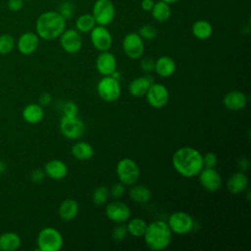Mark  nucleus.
Returning a JSON list of instances; mask_svg holds the SVG:
<instances>
[{
    "mask_svg": "<svg viewBox=\"0 0 251 251\" xmlns=\"http://www.w3.org/2000/svg\"><path fill=\"white\" fill-rule=\"evenodd\" d=\"M175 171L183 177L197 176L204 168L203 155L194 147L183 146L176 149L172 157Z\"/></svg>",
    "mask_w": 251,
    "mask_h": 251,
    "instance_id": "nucleus-1",
    "label": "nucleus"
},
{
    "mask_svg": "<svg viewBox=\"0 0 251 251\" xmlns=\"http://www.w3.org/2000/svg\"><path fill=\"white\" fill-rule=\"evenodd\" d=\"M67 26V21L58 11H45L35 21V32L40 39L51 41L60 37Z\"/></svg>",
    "mask_w": 251,
    "mask_h": 251,
    "instance_id": "nucleus-2",
    "label": "nucleus"
},
{
    "mask_svg": "<svg viewBox=\"0 0 251 251\" xmlns=\"http://www.w3.org/2000/svg\"><path fill=\"white\" fill-rule=\"evenodd\" d=\"M145 245L153 251H162L169 247L173 239V232L167 222L162 220L147 224L143 234Z\"/></svg>",
    "mask_w": 251,
    "mask_h": 251,
    "instance_id": "nucleus-3",
    "label": "nucleus"
},
{
    "mask_svg": "<svg viewBox=\"0 0 251 251\" xmlns=\"http://www.w3.org/2000/svg\"><path fill=\"white\" fill-rule=\"evenodd\" d=\"M36 245L39 251H60L64 246V237L57 228L45 226L37 234Z\"/></svg>",
    "mask_w": 251,
    "mask_h": 251,
    "instance_id": "nucleus-4",
    "label": "nucleus"
},
{
    "mask_svg": "<svg viewBox=\"0 0 251 251\" xmlns=\"http://www.w3.org/2000/svg\"><path fill=\"white\" fill-rule=\"evenodd\" d=\"M116 174L119 181L125 185H133L139 179L140 169L134 160L126 157L118 161Z\"/></svg>",
    "mask_w": 251,
    "mask_h": 251,
    "instance_id": "nucleus-5",
    "label": "nucleus"
},
{
    "mask_svg": "<svg viewBox=\"0 0 251 251\" xmlns=\"http://www.w3.org/2000/svg\"><path fill=\"white\" fill-rule=\"evenodd\" d=\"M98 96L107 103H114L121 97L122 86L120 80L111 75L103 76L96 84Z\"/></svg>",
    "mask_w": 251,
    "mask_h": 251,
    "instance_id": "nucleus-6",
    "label": "nucleus"
},
{
    "mask_svg": "<svg viewBox=\"0 0 251 251\" xmlns=\"http://www.w3.org/2000/svg\"><path fill=\"white\" fill-rule=\"evenodd\" d=\"M59 129L61 134L67 139L77 140L85 131V124L80 118H78V116H63L59 123Z\"/></svg>",
    "mask_w": 251,
    "mask_h": 251,
    "instance_id": "nucleus-7",
    "label": "nucleus"
},
{
    "mask_svg": "<svg viewBox=\"0 0 251 251\" xmlns=\"http://www.w3.org/2000/svg\"><path fill=\"white\" fill-rule=\"evenodd\" d=\"M92 16L98 25L108 26L116 17V8L111 0H96L92 6Z\"/></svg>",
    "mask_w": 251,
    "mask_h": 251,
    "instance_id": "nucleus-8",
    "label": "nucleus"
},
{
    "mask_svg": "<svg viewBox=\"0 0 251 251\" xmlns=\"http://www.w3.org/2000/svg\"><path fill=\"white\" fill-rule=\"evenodd\" d=\"M173 233L183 235L189 233L194 226L193 218L184 211H176L173 213L167 222Z\"/></svg>",
    "mask_w": 251,
    "mask_h": 251,
    "instance_id": "nucleus-9",
    "label": "nucleus"
},
{
    "mask_svg": "<svg viewBox=\"0 0 251 251\" xmlns=\"http://www.w3.org/2000/svg\"><path fill=\"white\" fill-rule=\"evenodd\" d=\"M123 51L131 60H138L142 57L145 50L144 40L137 32L126 33L122 41Z\"/></svg>",
    "mask_w": 251,
    "mask_h": 251,
    "instance_id": "nucleus-10",
    "label": "nucleus"
},
{
    "mask_svg": "<svg viewBox=\"0 0 251 251\" xmlns=\"http://www.w3.org/2000/svg\"><path fill=\"white\" fill-rule=\"evenodd\" d=\"M144 96L152 108L161 109L168 104L170 99V92L163 83L153 82L149 86Z\"/></svg>",
    "mask_w": 251,
    "mask_h": 251,
    "instance_id": "nucleus-11",
    "label": "nucleus"
},
{
    "mask_svg": "<svg viewBox=\"0 0 251 251\" xmlns=\"http://www.w3.org/2000/svg\"><path fill=\"white\" fill-rule=\"evenodd\" d=\"M89 33L91 44L97 51L110 50L113 45V36L107 26L96 25Z\"/></svg>",
    "mask_w": 251,
    "mask_h": 251,
    "instance_id": "nucleus-12",
    "label": "nucleus"
},
{
    "mask_svg": "<svg viewBox=\"0 0 251 251\" xmlns=\"http://www.w3.org/2000/svg\"><path fill=\"white\" fill-rule=\"evenodd\" d=\"M61 48L68 54L74 55L78 53L82 47V38L80 33L75 28L65 29L59 37Z\"/></svg>",
    "mask_w": 251,
    "mask_h": 251,
    "instance_id": "nucleus-13",
    "label": "nucleus"
},
{
    "mask_svg": "<svg viewBox=\"0 0 251 251\" xmlns=\"http://www.w3.org/2000/svg\"><path fill=\"white\" fill-rule=\"evenodd\" d=\"M105 215L107 219L115 224H124L130 218L129 207L118 199L107 204L105 208Z\"/></svg>",
    "mask_w": 251,
    "mask_h": 251,
    "instance_id": "nucleus-14",
    "label": "nucleus"
},
{
    "mask_svg": "<svg viewBox=\"0 0 251 251\" xmlns=\"http://www.w3.org/2000/svg\"><path fill=\"white\" fill-rule=\"evenodd\" d=\"M198 178L201 186L209 192L218 191L223 185L222 176L215 168L204 167L198 174Z\"/></svg>",
    "mask_w": 251,
    "mask_h": 251,
    "instance_id": "nucleus-15",
    "label": "nucleus"
},
{
    "mask_svg": "<svg viewBox=\"0 0 251 251\" xmlns=\"http://www.w3.org/2000/svg\"><path fill=\"white\" fill-rule=\"evenodd\" d=\"M40 38L33 31H25L22 33L16 40V47L18 51L25 56L33 54L39 47Z\"/></svg>",
    "mask_w": 251,
    "mask_h": 251,
    "instance_id": "nucleus-16",
    "label": "nucleus"
},
{
    "mask_svg": "<svg viewBox=\"0 0 251 251\" xmlns=\"http://www.w3.org/2000/svg\"><path fill=\"white\" fill-rule=\"evenodd\" d=\"M95 68L101 75H111L117 70V59L115 55L109 50L100 52L95 61Z\"/></svg>",
    "mask_w": 251,
    "mask_h": 251,
    "instance_id": "nucleus-17",
    "label": "nucleus"
},
{
    "mask_svg": "<svg viewBox=\"0 0 251 251\" xmlns=\"http://www.w3.org/2000/svg\"><path fill=\"white\" fill-rule=\"evenodd\" d=\"M223 104L229 111H241L247 105V96L240 90H231L224 96Z\"/></svg>",
    "mask_w": 251,
    "mask_h": 251,
    "instance_id": "nucleus-18",
    "label": "nucleus"
},
{
    "mask_svg": "<svg viewBox=\"0 0 251 251\" xmlns=\"http://www.w3.org/2000/svg\"><path fill=\"white\" fill-rule=\"evenodd\" d=\"M44 173L49 178L54 180H61L65 178L69 173V168L67 164L59 159L49 160L44 165Z\"/></svg>",
    "mask_w": 251,
    "mask_h": 251,
    "instance_id": "nucleus-19",
    "label": "nucleus"
},
{
    "mask_svg": "<svg viewBox=\"0 0 251 251\" xmlns=\"http://www.w3.org/2000/svg\"><path fill=\"white\" fill-rule=\"evenodd\" d=\"M154 82L150 75H145L133 78L128 84V92L133 97H142L145 95L149 86Z\"/></svg>",
    "mask_w": 251,
    "mask_h": 251,
    "instance_id": "nucleus-20",
    "label": "nucleus"
},
{
    "mask_svg": "<svg viewBox=\"0 0 251 251\" xmlns=\"http://www.w3.org/2000/svg\"><path fill=\"white\" fill-rule=\"evenodd\" d=\"M249 184L248 176L244 172H237L232 174L226 182V189L231 194H239L244 192Z\"/></svg>",
    "mask_w": 251,
    "mask_h": 251,
    "instance_id": "nucleus-21",
    "label": "nucleus"
},
{
    "mask_svg": "<svg viewBox=\"0 0 251 251\" xmlns=\"http://www.w3.org/2000/svg\"><path fill=\"white\" fill-rule=\"evenodd\" d=\"M176 69V65L175 60L170 56H161L155 61L154 72L163 78H167L172 76Z\"/></svg>",
    "mask_w": 251,
    "mask_h": 251,
    "instance_id": "nucleus-22",
    "label": "nucleus"
},
{
    "mask_svg": "<svg viewBox=\"0 0 251 251\" xmlns=\"http://www.w3.org/2000/svg\"><path fill=\"white\" fill-rule=\"evenodd\" d=\"M79 212V205L76 200L67 198L63 200L58 209V215L64 222H71L76 218Z\"/></svg>",
    "mask_w": 251,
    "mask_h": 251,
    "instance_id": "nucleus-23",
    "label": "nucleus"
},
{
    "mask_svg": "<svg viewBox=\"0 0 251 251\" xmlns=\"http://www.w3.org/2000/svg\"><path fill=\"white\" fill-rule=\"evenodd\" d=\"M44 109L38 103H29L25 105L22 111L23 120L30 125L40 123L44 118Z\"/></svg>",
    "mask_w": 251,
    "mask_h": 251,
    "instance_id": "nucleus-24",
    "label": "nucleus"
},
{
    "mask_svg": "<svg viewBox=\"0 0 251 251\" xmlns=\"http://www.w3.org/2000/svg\"><path fill=\"white\" fill-rule=\"evenodd\" d=\"M71 153L77 161H88L94 156L95 151L90 143L86 141H76L73 144Z\"/></svg>",
    "mask_w": 251,
    "mask_h": 251,
    "instance_id": "nucleus-25",
    "label": "nucleus"
},
{
    "mask_svg": "<svg viewBox=\"0 0 251 251\" xmlns=\"http://www.w3.org/2000/svg\"><path fill=\"white\" fill-rule=\"evenodd\" d=\"M21 244L22 239L17 232L5 231L0 234V251H16Z\"/></svg>",
    "mask_w": 251,
    "mask_h": 251,
    "instance_id": "nucleus-26",
    "label": "nucleus"
},
{
    "mask_svg": "<svg viewBox=\"0 0 251 251\" xmlns=\"http://www.w3.org/2000/svg\"><path fill=\"white\" fill-rule=\"evenodd\" d=\"M214 28L210 22L206 20H198L191 26L192 35L199 40H207L213 34Z\"/></svg>",
    "mask_w": 251,
    "mask_h": 251,
    "instance_id": "nucleus-27",
    "label": "nucleus"
},
{
    "mask_svg": "<svg viewBox=\"0 0 251 251\" xmlns=\"http://www.w3.org/2000/svg\"><path fill=\"white\" fill-rule=\"evenodd\" d=\"M150 12H151L152 18L158 23L167 22L171 18V15H172V10H171L170 4H168L162 0L155 2L154 6Z\"/></svg>",
    "mask_w": 251,
    "mask_h": 251,
    "instance_id": "nucleus-28",
    "label": "nucleus"
},
{
    "mask_svg": "<svg viewBox=\"0 0 251 251\" xmlns=\"http://www.w3.org/2000/svg\"><path fill=\"white\" fill-rule=\"evenodd\" d=\"M129 198L138 204H146L150 201L152 197V193L150 189L142 184H137L131 186V188L128 191Z\"/></svg>",
    "mask_w": 251,
    "mask_h": 251,
    "instance_id": "nucleus-29",
    "label": "nucleus"
},
{
    "mask_svg": "<svg viewBox=\"0 0 251 251\" xmlns=\"http://www.w3.org/2000/svg\"><path fill=\"white\" fill-rule=\"evenodd\" d=\"M126 226V229H127V233L133 237H142L146 226H147V223L138 217L132 218V219H128L127 220V224Z\"/></svg>",
    "mask_w": 251,
    "mask_h": 251,
    "instance_id": "nucleus-30",
    "label": "nucleus"
},
{
    "mask_svg": "<svg viewBox=\"0 0 251 251\" xmlns=\"http://www.w3.org/2000/svg\"><path fill=\"white\" fill-rule=\"evenodd\" d=\"M96 25V22L92 14H82L75 20V26L79 33H88Z\"/></svg>",
    "mask_w": 251,
    "mask_h": 251,
    "instance_id": "nucleus-31",
    "label": "nucleus"
},
{
    "mask_svg": "<svg viewBox=\"0 0 251 251\" xmlns=\"http://www.w3.org/2000/svg\"><path fill=\"white\" fill-rule=\"evenodd\" d=\"M110 197V191L108 187L104 185L97 186L91 194V200L94 205L96 206H103L108 202V199Z\"/></svg>",
    "mask_w": 251,
    "mask_h": 251,
    "instance_id": "nucleus-32",
    "label": "nucleus"
},
{
    "mask_svg": "<svg viewBox=\"0 0 251 251\" xmlns=\"http://www.w3.org/2000/svg\"><path fill=\"white\" fill-rule=\"evenodd\" d=\"M16 47V39L10 33L0 34V55H8Z\"/></svg>",
    "mask_w": 251,
    "mask_h": 251,
    "instance_id": "nucleus-33",
    "label": "nucleus"
},
{
    "mask_svg": "<svg viewBox=\"0 0 251 251\" xmlns=\"http://www.w3.org/2000/svg\"><path fill=\"white\" fill-rule=\"evenodd\" d=\"M137 33L140 35V37L143 40H153L157 37L158 30L154 25L146 24L139 27Z\"/></svg>",
    "mask_w": 251,
    "mask_h": 251,
    "instance_id": "nucleus-34",
    "label": "nucleus"
},
{
    "mask_svg": "<svg viewBox=\"0 0 251 251\" xmlns=\"http://www.w3.org/2000/svg\"><path fill=\"white\" fill-rule=\"evenodd\" d=\"M58 12L66 21L70 20L75 14L74 4L71 1H63L59 6Z\"/></svg>",
    "mask_w": 251,
    "mask_h": 251,
    "instance_id": "nucleus-35",
    "label": "nucleus"
},
{
    "mask_svg": "<svg viewBox=\"0 0 251 251\" xmlns=\"http://www.w3.org/2000/svg\"><path fill=\"white\" fill-rule=\"evenodd\" d=\"M127 229H126V226L124 224H118L117 226H115V228L112 231V238L119 242V241H123L126 238L127 236Z\"/></svg>",
    "mask_w": 251,
    "mask_h": 251,
    "instance_id": "nucleus-36",
    "label": "nucleus"
},
{
    "mask_svg": "<svg viewBox=\"0 0 251 251\" xmlns=\"http://www.w3.org/2000/svg\"><path fill=\"white\" fill-rule=\"evenodd\" d=\"M63 116L67 117H75L78 116V105L74 101H67L63 105Z\"/></svg>",
    "mask_w": 251,
    "mask_h": 251,
    "instance_id": "nucleus-37",
    "label": "nucleus"
},
{
    "mask_svg": "<svg viewBox=\"0 0 251 251\" xmlns=\"http://www.w3.org/2000/svg\"><path fill=\"white\" fill-rule=\"evenodd\" d=\"M109 191H110V195H111L113 198H115V199H120V198H122V197L125 195V193H126V185H125L123 182H121V181L116 182V183H114V184L112 185V187H111V189H110Z\"/></svg>",
    "mask_w": 251,
    "mask_h": 251,
    "instance_id": "nucleus-38",
    "label": "nucleus"
},
{
    "mask_svg": "<svg viewBox=\"0 0 251 251\" xmlns=\"http://www.w3.org/2000/svg\"><path fill=\"white\" fill-rule=\"evenodd\" d=\"M218 163L217 155L213 152H207L203 156V165L206 168H215Z\"/></svg>",
    "mask_w": 251,
    "mask_h": 251,
    "instance_id": "nucleus-39",
    "label": "nucleus"
},
{
    "mask_svg": "<svg viewBox=\"0 0 251 251\" xmlns=\"http://www.w3.org/2000/svg\"><path fill=\"white\" fill-rule=\"evenodd\" d=\"M154 67H155V60H153L152 58H144L140 61L141 70L147 74L154 72Z\"/></svg>",
    "mask_w": 251,
    "mask_h": 251,
    "instance_id": "nucleus-40",
    "label": "nucleus"
},
{
    "mask_svg": "<svg viewBox=\"0 0 251 251\" xmlns=\"http://www.w3.org/2000/svg\"><path fill=\"white\" fill-rule=\"evenodd\" d=\"M25 0H7V8L11 12H19L24 7Z\"/></svg>",
    "mask_w": 251,
    "mask_h": 251,
    "instance_id": "nucleus-41",
    "label": "nucleus"
},
{
    "mask_svg": "<svg viewBox=\"0 0 251 251\" xmlns=\"http://www.w3.org/2000/svg\"><path fill=\"white\" fill-rule=\"evenodd\" d=\"M44 177H45V173H44V170H41V169H35L30 174V179L35 183L42 182Z\"/></svg>",
    "mask_w": 251,
    "mask_h": 251,
    "instance_id": "nucleus-42",
    "label": "nucleus"
},
{
    "mask_svg": "<svg viewBox=\"0 0 251 251\" xmlns=\"http://www.w3.org/2000/svg\"><path fill=\"white\" fill-rule=\"evenodd\" d=\"M51 102H52V96H51V94L49 92H42L39 95L38 104H40L42 107L50 105Z\"/></svg>",
    "mask_w": 251,
    "mask_h": 251,
    "instance_id": "nucleus-43",
    "label": "nucleus"
},
{
    "mask_svg": "<svg viewBox=\"0 0 251 251\" xmlns=\"http://www.w3.org/2000/svg\"><path fill=\"white\" fill-rule=\"evenodd\" d=\"M154 0H141V9L145 12H150L154 6Z\"/></svg>",
    "mask_w": 251,
    "mask_h": 251,
    "instance_id": "nucleus-44",
    "label": "nucleus"
},
{
    "mask_svg": "<svg viewBox=\"0 0 251 251\" xmlns=\"http://www.w3.org/2000/svg\"><path fill=\"white\" fill-rule=\"evenodd\" d=\"M238 167L241 170V172L245 173V171H247L248 168H249V160L247 158H245V157L240 158L238 160Z\"/></svg>",
    "mask_w": 251,
    "mask_h": 251,
    "instance_id": "nucleus-45",
    "label": "nucleus"
},
{
    "mask_svg": "<svg viewBox=\"0 0 251 251\" xmlns=\"http://www.w3.org/2000/svg\"><path fill=\"white\" fill-rule=\"evenodd\" d=\"M111 76H113L114 78H116V79H118V80H120L121 79V76H122V75H121V73L118 71V70H116L112 75H111Z\"/></svg>",
    "mask_w": 251,
    "mask_h": 251,
    "instance_id": "nucleus-46",
    "label": "nucleus"
},
{
    "mask_svg": "<svg viewBox=\"0 0 251 251\" xmlns=\"http://www.w3.org/2000/svg\"><path fill=\"white\" fill-rule=\"evenodd\" d=\"M162 1H164V2H166V3H168V4H175V3H176V2H178V1H180V0H162Z\"/></svg>",
    "mask_w": 251,
    "mask_h": 251,
    "instance_id": "nucleus-47",
    "label": "nucleus"
}]
</instances>
